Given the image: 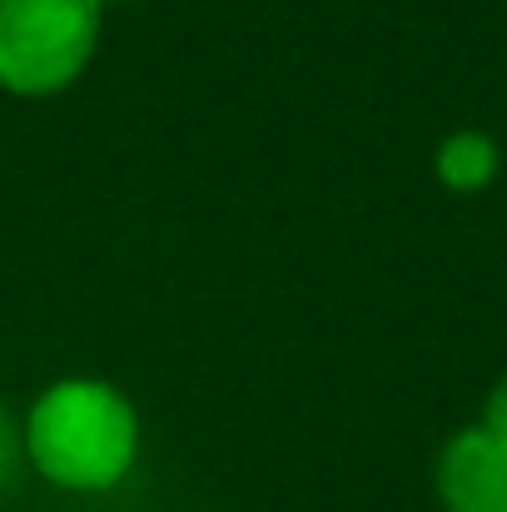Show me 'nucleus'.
Returning <instances> with one entry per match:
<instances>
[{
    "instance_id": "obj_1",
    "label": "nucleus",
    "mask_w": 507,
    "mask_h": 512,
    "mask_svg": "<svg viewBox=\"0 0 507 512\" xmlns=\"http://www.w3.org/2000/svg\"><path fill=\"white\" fill-rule=\"evenodd\" d=\"M25 463L65 493H105L125 483L140 453L135 403L105 378H60L50 383L25 423Z\"/></svg>"
},
{
    "instance_id": "obj_4",
    "label": "nucleus",
    "mask_w": 507,
    "mask_h": 512,
    "mask_svg": "<svg viewBox=\"0 0 507 512\" xmlns=\"http://www.w3.org/2000/svg\"><path fill=\"white\" fill-rule=\"evenodd\" d=\"M433 170H438V179H443L448 189L478 194V189H488V184L498 179V170H503V150H498V140L483 135V130H453V135L438 145Z\"/></svg>"
},
{
    "instance_id": "obj_5",
    "label": "nucleus",
    "mask_w": 507,
    "mask_h": 512,
    "mask_svg": "<svg viewBox=\"0 0 507 512\" xmlns=\"http://www.w3.org/2000/svg\"><path fill=\"white\" fill-rule=\"evenodd\" d=\"M20 463H25V438H20V423L10 418V408L0 403V488L15 483Z\"/></svg>"
},
{
    "instance_id": "obj_3",
    "label": "nucleus",
    "mask_w": 507,
    "mask_h": 512,
    "mask_svg": "<svg viewBox=\"0 0 507 512\" xmlns=\"http://www.w3.org/2000/svg\"><path fill=\"white\" fill-rule=\"evenodd\" d=\"M433 488L443 512H507V443L483 423L458 428L438 453Z\"/></svg>"
},
{
    "instance_id": "obj_2",
    "label": "nucleus",
    "mask_w": 507,
    "mask_h": 512,
    "mask_svg": "<svg viewBox=\"0 0 507 512\" xmlns=\"http://www.w3.org/2000/svg\"><path fill=\"white\" fill-rule=\"evenodd\" d=\"M105 0H0V90L45 100L70 90L100 40Z\"/></svg>"
},
{
    "instance_id": "obj_6",
    "label": "nucleus",
    "mask_w": 507,
    "mask_h": 512,
    "mask_svg": "<svg viewBox=\"0 0 507 512\" xmlns=\"http://www.w3.org/2000/svg\"><path fill=\"white\" fill-rule=\"evenodd\" d=\"M483 428H488L498 443H507V373L493 383V393H488V403H483Z\"/></svg>"
}]
</instances>
